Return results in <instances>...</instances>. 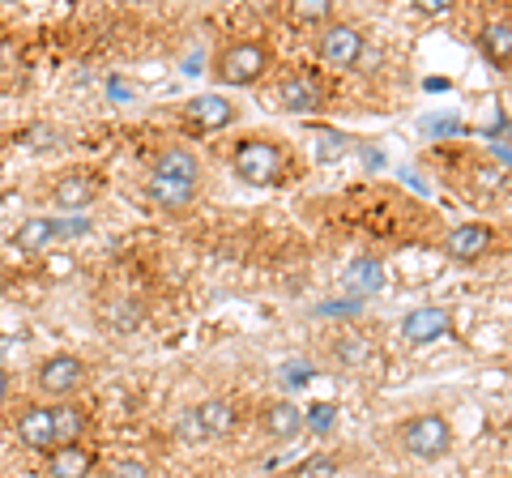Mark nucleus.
I'll return each instance as SVG.
<instances>
[{"instance_id": "f257e3e1", "label": "nucleus", "mask_w": 512, "mask_h": 478, "mask_svg": "<svg viewBox=\"0 0 512 478\" xmlns=\"http://www.w3.org/2000/svg\"><path fill=\"white\" fill-rule=\"evenodd\" d=\"M286 167H291V158H286V150L278 146L274 137H244V141H235L231 171L244 184H278V180H286Z\"/></svg>"}, {"instance_id": "f03ea898", "label": "nucleus", "mask_w": 512, "mask_h": 478, "mask_svg": "<svg viewBox=\"0 0 512 478\" xmlns=\"http://www.w3.org/2000/svg\"><path fill=\"white\" fill-rule=\"evenodd\" d=\"M269 65H274V56H269V47L261 39H235L214 56V77L222 86L244 90V86L261 82L269 73Z\"/></svg>"}, {"instance_id": "7ed1b4c3", "label": "nucleus", "mask_w": 512, "mask_h": 478, "mask_svg": "<svg viewBox=\"0 0 512 478\" xmlns=\"http://www.w3.org/2000/svg\"><path fill=\"white\" fill-rule=\"evenodd\" d=\"M397 440L402 449L419 461H440L448 449H453V427H448L444 414L427 410V414H410V419L397 427Z\"/></svg>"}, {"instance_id": "20e7f679", "label": "nucleus", "mask_w": 512, "mask_h": 478, "mask_svg": "<svg viewBox=\"0 0 512 478\" xmlns=\"http://www.w3.org/2000/svg\"><path fill=\"white\" fill-rule=\"evenodd\" d=\"M86 385V359L69 355V350H60V355H47L39 368H35V389L43 397H52V402H73V393Z\"/></svg>"}, {"instance_id": "39448f33", "label": "nucleus", "mask_w": 512, "mask_h": 478, "mask_svg": "<svg viewBox=\"0 0 512 478\" xmlns=\"http://www.w3.org/2000/svg\"><path fill=\"white\" fill-rule=\"evenodd\" d=\"M320 60L333 69H355L367 52V35L355 22H325L320 26Z\"/></svg>"}, {"instance_id": "423d86ee", "label": "nucleus", "mask_w": 512, "mask_h": 478, "mask_svg": "<svg viewBox=\"0 0 512 478\" xmlns=\"http://www.w3.org/2000/svg\"><path fill=\"white\" fill-rule=\"evenodd\" d=\"M491 248H495V227H487V222H461V227L444 235V257H453L461 265L483 261Z\"/></svg>"}, {"instance_id": "0eeeda50", "label": "nucleus", "mask_w": 512, "mask_h": 478, "mask_svg": "<svg viewBox=\"0 0 512 478\" xmlns=\"http://www.w3.org/2000/svg\"><path fill=\"white\" fill-rule=\"evenodd\" d=\"M99 188H103V175L99 171H86V167H73V171H64L56 188H52V201H56V210H86V205L99 197Z\"/></svg>"}, {"instance_id": "6e6552de", "label": "nucleus", "mask_w": 512, "mask_h": 478, "mask_svg": "<svg viewBox=\"0 0 512 478\" xmlns=\"http://www.w3.org/2000/svg\"><path fill=\"white\" fill-rule=\"evenodd\" d=\"M150 175H154V180H175V184H192V188H201L205 167H201V154H197V150L184 146V141H175V146H167L163 154L154 158Z\"/></svg>"}, {"instance_id": "1a4fd4ad", "label": "nucleus", "mask_w": 512, "mask_h": 478, "mask_svg": "<svg viewBox=\"0 0 512 478\" xmlns=\"http://www.w3.org/2000/svg\"><path fill=\"white\" fill-rule=\"evenodd\" d=\"M325 99H329V86L320 73H291L282 82V103L295 116H312V111L325 107Z\"/></svg>"}, {"instance_id": "9d476101", "label": "nucleus", "mask_w": 512, "mask_h": 478, "mask_svg": "<svg viewBox=\"0 0 512 478\" xmlns=\"http://www.w3.org/2000/svg\"><path fill=\"white\" fill-rule=\"evenodd\" d=\"M235 116H239L235 103L222 99V94H197V99H188V107H184V120L197 124L205 133L227 129V124H235Z\"/></svg>"}, {"instance_id": "9b49d317", "label": "nucleus", "mask_w": 512, "mask_h": 478, "mask_svg": "<svg viewBox=\"0 0 512 478\" xmlns=\"http://www.w3.org/2000/svg\"><path fill=\"white\" fill-rule=\"evenodd\" d=\"M448 329H453V321H448L444 308H414V312L402 316V338H406L410 346H431V342H440Z\"/></svg>"}, {"instance_id": "f8f14e48", "label": "nucleus", "mask_w": 512, "mask_h": 478, "mask_svg": "<svg viewBox=\"0 0 512 478\" xmlns=\"http://www.w3.org/2000/svg\"><path fill=\"white\" fill-rule=\"evenodd\" d=\"M192 414H197V427L205 440H218V436H231L239 427V406L227 402V397H210V402L192 406Z\"/></svg>"}, {"instance_id": "ddd939ff", "label": "nucleus", "mask_w": 512, "mask_h": 478, "mask_svg": "<svg viewBox=\"0 0 512 478\" xmlns=\"http://www.w3.org/2000/svg\"><path fill=\"white\" fill-rule=\"evenodd\" d=\"M18 440L26 444V449H35V453H52V449H56L52 406H30V410H22V419H18Z\"/></svg>"}, {"instance_id": "4468645a", "label": "nucleus", "mask_w": 512, "mask_h": 478, "mask_svg": "<svg viewBox=\"0 0 512 478\" xmlns=\"http://www.w3.org/2000/svg\"><path fill=\"white\" fill-rule=\"evenodd\" d=\"M201 188H192V184H175V180H146V201L154 205V210H163V214H184L192 201H197Z\"/></svg>"}, {"instance_id": "2eb2a0df", "label": "nucleus", "mask_w": 512, "mask_h": 478, "mask_svg": "<svg viewBox=\"0 0 512 478\" xmlns=\"http://www.w3.org/2000/svg\"><path fill=\"white\" fill-rule=\"evenodd\" d=\"M90 427V414L86 406L77 402H52V432H56V449H64V444H77L86 436Z\"/></svg>"}, {"instance_id": "dca6fc26", "label": "nucleus", "mask_w": 512, "mask_h": 478, "mask_svg": "<svg viewBox=\"0 0 512 478\" xmlns=\"http://www.w3.org/2000/svg\"><path fill=\"white\" fill-rule=\"evenodd\" d=\"M261 427H265V436H274V440H295L303 432V410L295 402H269L261 410Z\"/></svg>"}, {"instance_id": "f3484780", "label": "nucleus", "mask_w": 512, "mask_h": 478, "mask_svg": "<svg viewBox=\"0 0 512 478\" xmlns=\"http://www.w3.org/2000/svg\"><path fill=\"white\" fill-rule=\"evenodd\" d=\"M94 470V453L82 444H64V449L47 453V474L52 478H90Z\"/></svg>"}, {"instance_id": "a211bd4d", "label": "nucleus", "mask_w": 512, "mask_h": 478, "mask_svg": "<svg viewBox=\"0 0 512 478\" xmlns=\"http://www.w3.org/2000/svg\"><path fill=\"white\" fill-rule=\"evenodd\" d=\"M478 47H483V56L491 60L495 69H508V60H512V22L508 18L487 22L483 35H478Z\"/></svg>"}, {"instance_id": "6ab92c4d", "label": "nucleus", "mask_w": 512, "mask_h": 478, "mask_svg": "<svg viewBox=\"0 0 512 478\" xmlns=\"http://www.w3.org/2000/svg\"><path fill=\"white\" fill-rule=\"evenodd\" d=\"M60 239V222H52V218H26L22 227H18V235H13V244H18V252H43V248H52Z\"/></svg>"}, {"instance_id": "aec40b11", "label": "nucleus", "mask_w": 512, "mask_h": 478, "mask_svg": "<svg viewBox=\"0 0 512 478\" xmlns=\"http://www.w3.org/2000/svg\"><path fill=\"white\" fill-rule=\"evenodd\" d=\"M380 286H384V265L376 257H359L355 265L346 269V291L350 295L363 299V295H376Z\"/></svg>"}, {"instance_id": "412c9836", "label": "nucleus", "mask_w": 512, "mask_h": 478, "mask_svg": "<svg viewBox=\"0 0 512 478\" xmlns=\"http://www.w3.org/2000/svg\"><path fill=\"white\" fill-rule=\"evenodd\" d=\"M367 355H372V342H367V338H355V333H346V338L333 342V359H338L342 368H363Z\"/></svg>"}, {"instance_id": "4be33fe9", "label": "nucleus", "mask_w": 512, "mask_h": 478, "mask_svg": "<svg viewBox=\"0 0 512 478\" xmlns=\"http://www.w3.org/2000/svg\"><path fill=\"white\" fill-rule=\"evenodd\" d=\"M295 478H338V457H329V453L303 457L295 466Z\"/></svg>"}, {"instance_id": "5701e85b", "label": "nucleus", "mask_w": 512, "mask_h": 478, "mask_svg": "<svg viewBox=\"0 0 512 478\" xmlns=\"http://www.w3.org/2000/svg\"><path fill=\"white\" fill-rule=\"evenodd\" d=\"M333 423H338V402H316L308 414H303V427H312L316 436H325Z\"/></svg>"}, {"instance_id": "b1692460", "label": "nucleus", "mask_w": 512, "mask_h": 478, "mask_svg": "<svg viewBox=\"0 0 512 478\" xmlns=\"http://www.w3.org/2000/svg\"><path fill=\"white\" fill-rule=\"evenodd\" d=\"M329 5H325V0H303V5H295V18L299 22H320V26H325V22H333L329 18Z\"/></svg>"}, {"instance_id": "393cba45", "label": "nucleus", "mask_w": 512, "mask_h": 478, "mask_svg": "<svg viewBox=\"0 0 512 478\" xmlns=\"http://www.w3.org/2000/svg\"><path fill=\"white\" fill-rule=\"evenodd\" d=\"M107 478H154V474H150L146 461L128 457V461H120V466H111V474H107Z\"/></svg>"}, {"instance_id": "a878e982", "label": "nucleus", "mask_w": 512, "mask_h": 478, "mask_svg": "<svg viewBox=\"0 0 512 478\" xmlns=\"http://www.w3.org/2000/svg\"><path fill=\"white\" fill-rule=\"evenodd\" d=\"M350 150V137L346 133H329V137H320V158H338Z\"/></svg>"}, {"instance_id": "bb28decb", "label": "nucleus", "mask_w": 512, "mask_h": 478, "mask_svg": "<svg viewBox=\"0 0 512 478\" xmlns=\"http://www.w3.org/2000/svg\"><path fill=\"white\" fill-rule=\"evenodd\" d=\"M175 436H180V440H205V436H201V427H197V414L184 410V414H180V423H175Z\"/></svg>"}, {"instance_id": "cd10ccee", "label": "nucleus", "mask_w": 512, "mask_h": 478, "mask_svg": "<svg viewBox=\"0 0 512 478\" xmlns=\"http://www.w3.org/2000/svg\"><path fill=\"white\" fill-rule=\"evenodd\" d=\"M419 9H423V13H444L448 0H419Z\"/></svg>"}, {"instance_id": "c85d7f7f", "label": "nucleus", "mask_w": 512, "mask_h": 478, "mask_svg": "<svg viewBox=\"0 0 512 478\" xmlns=\"http://www.w3.org/2000/svg\"><path fill=\"white\" fill-rule=\"evenodd\" d=\"M9 389H13V376H9L5 368H0V402H5V397H9Z\"/></svg>"}]
</instances>
